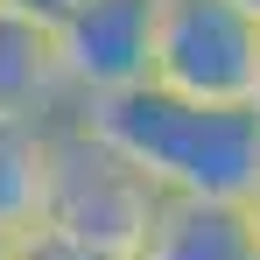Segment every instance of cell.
<instances>
[{
	"label": "cell",
	"instance_id": "obj_10",
	"mask_svg": "<svg viewBox=\"0 0 260 260\" xmlns=\"http://www.w3.org/2000/svg\"><path fill=\"white\" fill-rule=\"evenodd\" d=\"M246 106H253V113H260V71H253V99H246Z\"/></svg>",
	"mask_w": 260,
	"mask_h": 260
},
{
	"label": "cell",
	"instance_id": "obj_4",
	"mask_svg": "<svg viewBox=\"0 0 260 260\" xmlns=\"http://www.w3.org/2000/svg\"><path fill=\"white\" fill-rule=\"evenodd\" d=\"M155 28H162V0H78L49 28L71 113L148 85L155 78Z\"/></svg>",
	"mask_w": 260,
	"mask_h": 260
},
{
	"label": "cell",
	"instance_id": "obj_6",
	"mask_svg": "<svg viewBox=\"0 0 260 260\" xmlns=\"http://www.w3.org/2000/svg\"><path fill=\"white\" fill-rule=\"evenodd\" d=\"M63 71H56V36L0 7V120H63Z\"/></svg>",
	"mask_w": 260,
	"mask_h": 260
},
{
	"label": "cell",
	"instance_id": "obj_2",
	"mask_svg": "<svg viewBox=\"0 0 260 260\" xmlns=\"http://www.w3.org/2000/svg\"><path fill=\"white\" fill-rule=\"evenodd\" d=\"M155 204L162 197L148 190V176L127 169L85 120L63 113L49 127V197H43L49 232H63V239H78V246H91L106 260H134Z\"/></svg>",
	"mask_w": 260,
	"mask_h": 260
},
{
	"label": "cell",
	"instance_id": "obj_11",
	"mask_svg": "<svg viewBox=\"0 0 260 260\" xmlns=\"http://www.w3.org/2000/svg\"><path fill=\"white\" fill-rule=\"evenodd\" d=\"M246 211H253V232H260V190H253V204H246Z\"/></svg>",
	"mask_w": 260,
	"mask_h": 260
},
{
	"label": "cell",
	"instance_id": "obj_5",
	"mask_svg": "<svg viewBox=\"0 0 260 260\" xmlns=\"http://www.w3.org/2000/svg\"><path fill=\"white\" fill-rule=\"evenodd\" d=\"M134 260H260V232L246 204L211 197H162Z\"/></svg>",
	"mask_w": 260,
	"mask_h": 260
},
{
	"label": "cell",
	"instance_id": "obj_13",
	"mask_svg": "<svg viewBox=\"0 0 260 260\" xmlns=\"http://www.w3.org/2000/svg\"><path fill=\"white\" fill-rule=\"evenodd\" d=\"M239 7H246V14H253V21H260V0H239Z\"/></svg>",
	"mask_w": 260,
	"mask_h": 260
},
{
	"label": "cell",
	"instance_id": "obj_12",
	"mask_svg": "<svg viewBox=\"0 0 260 260\" xmlns=\"http://www.w3.org/2000/svg\"><path fill=\"white\" fill-rule=\"evenodd\" d=\"M0 260H14V239H0Z\"/></svg>",
	"mask_w": 260,
	"mask_h": 260
},
{
	"label": "cell",
	"instance_id": "obj_8",
	"mask_svg": "<svg viewBox=\"0 0 260 260\" xmlns=\"http://www.w3.org/2000/svg\"><path fill=\"white\" fill-rule=\"evenodd\" d=\"M14 260H106V253H91V246H78V239L49 232V225H28V232L14 239Z\"/></svg>",
	"mask_w": 260,
	"mask_h": 260
},
{
	"label": "cell",
	"instance_id": "obj_7",
	"mask_svg": "<svg viewBox=\"0 0 260 260\" xmlns=\"http://www.w3.org/2000/svg\"><path fill=\"white\" fill-rule=\"evenodd\" d=\"M49 127H56V120H49ZM49 127L43 120H0V239H21L28 225H43Z\"/></svg>",
	"mask_w": 260,
	"mask_h": 260
},
{
	"label": "cell",
	"instance_id": "obj_9",
	"mask_svg": "<svg viewBox=\"0 0 260 260\" xmlns=\"http://www.w3.org/2000/svg\"><path fill=\"white\" fill-rule=\"evenodd\" d=\"M0 7H7V14H21V21H36V28H56L78 0H0Z\"/></svg>",
	"mask_w": 260,
	"mask_h": 260
},
{
	"label": "cell",
	"instance_id": "obj_1",
	"mask_svg": "<svg viewBox=\"0 0 260 260\" xmlns=\"http://www.w3.org/2000/svg\"><path fill=\"white\" fill-rule=\"evenodd\" d=\"M127 169L148 176L155 197H211V204H253L260 190V113L253 106H204L162 85H134L120 99L78 106Z\"/></svg>",
	"mask_w": 260,
	"mask_h": 260
},
{
	"label": "cell",
	"instance_id": "obj_3",
	"mask_svg": "<svg viewBox=\"0 0 260 260\" xmlns=\"http://www.w3.org/2000/svg\"><path fill=\"white\" fill-rule=\"evenodd\" d=\"M260 71V21L239 0H162L148 85L204 106H246Z\"/></svg>",
	"mask_w": 260,
	"mask_h": 260
}]
</instances>
